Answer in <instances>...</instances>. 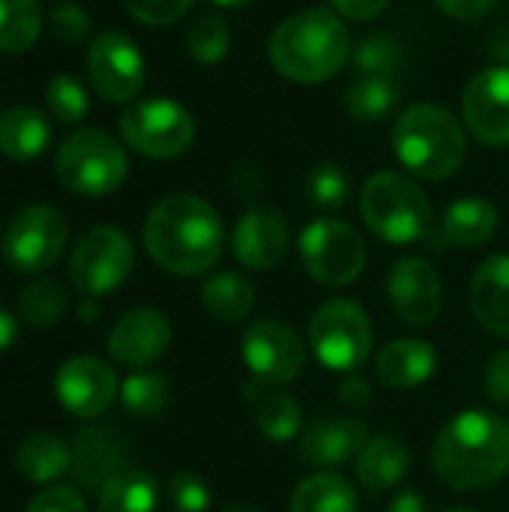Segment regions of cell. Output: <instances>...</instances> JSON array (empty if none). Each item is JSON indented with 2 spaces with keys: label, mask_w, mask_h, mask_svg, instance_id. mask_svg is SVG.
Here are the masks:
<instances>
[{
  "label": "cell",
  "mask_w": 509,
  "mask_h": 512,
  "mask_svg": "<svg viewBox=\"0 0 509 512\" xmlns=\"http://www.w3.org/2000/svg\"><path fill=\"white\" fill-rule=\"evenodd\" d=\"M195 0H123L126 12L147 24V27H165V24H174L177 18H183L189 12Z\"/></svg>",
  "instance_id": "60d3db41"
},
{
  "label": "cell",
  "mask_w": 509,
  "mask_h": 512,
  "mask_svg": "<svg viewBox=\"0 0 509 512\" xmlns=\"http://www.w3.org/2000/svg\"><path fill=\"white\" fill-rule=\"evenodd\" d=\"M444 512H480V510H471V507H450V510Z\"/></svg>",
  "instance_id": "f5cc1de1"
},
{
  "label": "cell",
  "mask_w": 509,
  "mask_h": 512,
  "mask_svg": "<svg viewBox=\"0 0 509 512\" xmlns=\"http://www.w3.org/2000/svg\"><path fill=\"white\" fill-rule=\"evenodd\" d=\"M435 3L459 21H477V18L489 15L498 0H435Z\"/></svg>",
  "instance_id": "bcb514c9"
},
{
  "label": "cell",
  "mask_w": 509,
  "mask_h": 512,
  "mask_svg": "<svg viewBox=\"0 0 509 512\" xmlns=\"http://www.w3.org/2000/svg\"><path fill=\"white\" fill-rule=\"evenodd\" d=\"M240 357L255 381L270 387H285L297 381L306 369L303 339L279 318L252 321L240 339Z\"/></svg>",
  "instance_id": "7c38bea8"
},
{
  "label": "cell",
  "mask_w": 509,
  "mask_h": 512,
  "mask_svg": "<svg viewBox=\"0 0 509 512\" xmlns=\"http://www.w3.org/2000/svg\"><path fill=\"white\" fill-rule=\"evenodd\" d=\"M69 237L66 216L51 204L21 207L3 234V261L21 276H39L57 264Z\"/></svg>",
  "instance_id": "ba28073f"
},
{
  "label": "cell",
  "mask_w": 509,
  "mask_h": 512,
  "mask_svg": "<svg viewBox=\"0 0 509 512\" xmlns=\"http://www.w3.org/2000/svg\"><path fill=\"white\" fill-rule=\"evenodd\" d=\"M369 444V429L357 417H318L300 435V462L315 471H336L360 456Z\"/></svg>",
  "instance_id": "ac0fdd59"
},
{
  "label": "cell",
  "mask_w": 509,
  "mask_h": 512,
  "mask_svg": "<svg viewBox=\"0 0 509 512\" xmlns=\"http://www.w3.org/2000/svg\"><path fill=\"white\" fill-rule=\"evenodd\" d=\"M243 399L252 405L255 426H258V432L267 441L288 444L291 438L300 435V429H303V408L282 387H270V384H261V381L249 378L243 384Z\"/></svg>",
  "instance_id": "7402d4cb"
},
{
  "label": "cell",
  "mask_w": 509,
  "mask_h": 512,
  "mask_svg": "<svg viewBox=\"0 0 509 512\" xmlns=\"http://www.w3.org/2000/svg\"><path fill=\"white\" fill-rule=\"evenodd\" d=\"M42 33L39 0H0V51L21 54Z\"/></svg>",
  "instance_id": "1f68e13d"
},
{
  "label": "cell",
  "mask_w": 509,
  "mask_h": 512,
  "mask_svg": "<svg viewBox=\"0 0 509 512\" xmlns=\"http://www.w3.org/2000/svg\"><path fill=\"white\" fill-rule=\"evenodd\" d=\"M99 315H102L99 300H96V297H84V300H81V306H78V318H81L84 324H96V321H99Z\"/></svg>",
  "instance_id": "681fc988"
},
{
  "label": "cell",
  "mask_w": 509,
  "mask_h": 512,
  "mask_svg": "<svg viewBox=\"0 0 509 512\" xmlns=\"http://www.w3.org/2000/svg\"><path fill=\"white\" fill-rule=\"evenodd\" d=\"M48 24H51L54 39L63 42V45H78V42H84L87 33H90V15H87L78 3H69V0H66V3H57V6L51 9Z\"/></svg>",
  "instance_id": "ab89813d"
},
{
  "label": "cell",
  "mask_w": 509,
  "mask_h": 512,
  "mask_svg": "<svg viewBox=\"0 0 509 512\" xmlns=\"http://www.w3.org/2000/svg\"><path fill=\"white\" fill-rule=\"evenodd\" d=\"M24 512H87L84 495L75 486H45L39 489Z\"/></svg>",
  "instance_id": "b9f144b4"
},
{
  "label": "cell",
  "mask_w": 509,
  "mask_h": 512,
  "mask_svg": "<svg viewBox=\"0 0 509 512\" xmlns=\"http://www.w3.org/2000/svg\"><path fill=\"white\" fill-rule=\"evenodd\" d=\"M54 396L72 417L96 420L114 405V399L120 396V384L108 363L90 354H78L60 363L54 375Z\"/></svg>",
  "instance_id": "5bb4252c"
},
{
  "label": "cell",
  "mask_w": 509,
  "mask_h": 512,
  "mask_svg": "<svg viewBox=\"0 0 509 512\" xmlns=\"http://www.w3.org/2000/svg\"><path fill=\"white\" fill-rule=\"evenodd\" d=\"M51 123L30 105H15L0 114V153L12 162H30L45 153Z\"/></svg>",
  "instance_id": "484cf974"
},
{
  "label": "cell",
  "mask_w": 509,
  "mask_h": 512,
  "mask_svg": "<svg viewBox=\"0 0 509 512\" xmlns=\"http://www.w3.org/2000/svg\"><path fill=\"white\" fill-rule=\"evenodd\" d=\"M15 339H18V321L6 306H0V354L9 351L15 345Z\"/></svg>",
  "instance_id": "c3c4849f"
},
{
  "label": "cell",
  "mask_w": 509,
  "mask_h": 512,
  "mask_svg": "<svg viewBox=\"0 0 509 512\" xmlns=\"http://www.w3.org/2000/svg\"><path fill=\"white\" fill-rule=\"evenodd\" d=\"M387 512H429L426 510V498L414 489H405L399 492L390 504H387Z\"/></svg>",
  "instance_id": "7dc6e473"
},
{
  "label": "cell",
  "mask_w": 509,
  "mask_h": 512,
  "mask_svg": "<svg viewBox=\"0 0 509 512\" xmlns=\"http://www.w3.org/2000/svg\"><path fill=\"white\" fill-rule=\"evenodd\" d=\"M171 339V321L159 309H132L114 321L108 354L129 369H147L171 348Z\"/></svg>",
  "instance_id": "e0dca14e"
},
{
  "label": "cell",
  "mask_w": 509,
  "mask_h": 512,
  "mask_svg": "<svg viewBox=\"0 0 509 512\" xmlns=\"http://www.w3.org/2000/svg\"><path fill=\"white\" fill-rule=\"evenodd\" d=\"M483 390L495 405L509 408V348H501L489 357L483 369Z\"/></svg>",
  "instance_id": "7bdbcfd3"
},
{
  "label": "cell",
  "mask_w": 509,
  "mask_h": 512,
  "mask_svg": "<svg viewBox=\"0 0 509 512\" xmlns=\"http://www.w3.org/2000/svg\"><path fill=\"white\" fill-rule=\"evenodd\" d=\"M225 512H264V510H258V507H252V504H234V507H228Z\"/></svg>",
  "instance_id": "816d5d0a"
},
{
  "label": "cell",
  "mask_w": 509,
  "mask_h": 512,
  "mask_svg": "<svg viewBox=\"0 0 509 512\" xmlns=\"http://www.w3.org/2000/svg\"><path fill=\"white\" fill-rule=\"evenodd\" d=\"M432 471L453 492H486L509 474V420L471 408L456 414L432 444Z\"/></svg>",
  "instance_id": "7a4b0ae2"
},
{
  "label": "cell",
  "mask_w": 509,
  "mask_h": 512,
  "mask_svg": "<svg viewBox=\"0 0 509 512\" xmlns=\"http://www.w3.org/2000/svg\"><path fill=\"white\" fill-rule=\"evenodd\" d=\"M288 243H291V231L276 207L246 210L231 234L234 258L249 270H273L285 258Z\"/></svg>",
  "instance_id": "d6986e66"
},
{
  "label": "cell",
  "mask_w": 509,
  "mask_h": 512,
  "mask_svg": "<svg viewBox=\"0 0 509 512\" xmlns=\"http://www.w3.org/2000/svg\"><path fill=\"white\" fill-rule=\"evenodd\" d=\"M462 117L480 144L509 147V66H489L468 81Z\"/></svg>",
  "instance_id": "2e32d148"
},
{
  "label": "cell",
  "mask_w": 509,
  "mask_h": 512,
  "mask_svg": "<svg viewBox=\"0 0 509 512\" xmlns=\"http://www.w3.org/2000/svg\"><path fill=\"white\" fill-rule=\"evenodd\" d=\"M15 471L36 483V486H54L66 471H72V447L51 432H33L18 441L12 453Z\"/></svg>",
  "instance_id": "d4e9b609"
},
{
  "label": "cell",
  "mask_w": 509,
  "mask_h": 512,
  "mask_svg": "<svg viewBox=\"0 0 509 512\" xmlns=\"http://www.w3.org/2000/svg\"><path fill=\"white\" fill-rule=\"evenodd\" d=\"M135 267V249L126 231L99 225L81 234L69 255V279L84 297H105L117 291Z\"/></svg>",
  "instance_id": "8fae6325"
},
{
  "label": "cell",
  "mask_w": 509,
  "mask_h": 512,
  "mask_svg": "<svg viewBox=\"0 0 509 512\" xmlns=\"http://www.w3.org/2000/svg\"><path fill=\"white\" fill-rule=\"evenodd\" d=\"M168 498L177 512H207L213 504L210 486L198 474H189V471H177L168 480Z\"/></svg>",
  "instance_id": "f35d334b"
},
{
  "label": "cell",
  "mask_w": 509,
  "mask_h": 512,
  "mask_svg": "<svg viewBox=\"0 0 509 512\" xmlns=\"http://www.w3.org/2000/svg\"><path fill=\"white\" fill-rule=\"evenodd\" d=\"M387 6H390V0H330V9L351 21H372Z\"/></svg>",
  "instance_id": "f6af8a7d"
},
{
  "label": "cell",
  "mask_w": 509,
  "mask_h": 512,
  "mask_svg": "<svg viewBox=\"0 0 509 512\" xmlns=\"http://www.w3.org/2000/svg\"><path fill=\"white\" fill-rule=\"evenodd\" d=\"M147 255L174 276H201L222 258L225 228L216 207L192 192L162 198L141 228Z\"/></svg>",
  "instance_id": "6da1fadb"
},
{
  "label": "cell",
  "mask_w": 509,
  "mask_h": 512,
  "mask_svg": "<svg viewBox=\"0 0 509 512\" xmlns=\"http://www.w3.org/2000/svg\"><path fill=\"white\" fill-rule=\"evenodd\" d=\"M186 45H189V54L210 66V63H219L228 48H231V30L225 24V18L219 15H204L201 21H195L186 33Z\"/></svg>",
  "instance_id": "74e56055"
},
{
  "label": "cell",
  "mask_w": 509,
  "mask_h": 512,
  "mask_svg": "<svg viewBox=\"0 0 509 512\" xmlns=\"http://www.w3.org/2000/svg\"><path fill=\"white\" fill-rule=\"evenodd\" d=\"M336 399H339V405H342L345 411H351V414L366 411V408L372 405V384H369L363 375L348 372V375L339 381V387H336Z\"/></svg>",
  "instance_id": "ee69618b"
},
{
  "label": "cell",
  "mask_w": 509,
  "mask_h": 512,
  "mask_svg": "<svg viewBox=\"0 0 509 512\" xmlns=\"http://www.w3.org/2000/svg\"><path fill=\"white\" fill-rule=\"evenodd\" d=\"M54 174L69 192L102 198L123 186L129 174V159L123 144L108 132L78 129L57 147Z\"/></svg>",
  "instance_id": "8992f818"
},
{
  "label": "cell",
  "mask_w": 509,
  "mask_h": 512,
  "mask_svg": "<svg viewBox=\"0 0 509 512\" xmlns=\"http://www.w3.org/2000/svg\"><path fill=\"white\" fill-rule=\"evenodd\" d=\"M120 135L147 159H177L195 141V117L174 99H144L120 117Z\"/></svg>",
  "instance_id": "30bf717a"
},
{
  "label": "cell",
  "mask_w": 509,
  "mask_h": 512,
  "mask_svg": "<svg viewBox=\"0 0 509 512\" xmlns=\"http://www.w3.org/2000/svg\"><path fill=\"white\" fill-rule=\"evenodd\" d=\"M474 318L495 336L509 339V255H492L471 279Z\"/></svg>",
  "instance_id": "603a6c76"
},
{
  "label": "cell",
  "mask_w": 509,
  "mask_h": 512,
  "mask_svg": "<svg viewBox=\"0 0 509 512\" xmlns=\"http://www.w3.org/2000/svg\"><path fill=\"white\" fill-rule=\"evenodd\" d=\"M159 483L141 468H123L99 489V512H156Z\"/></svg>",
  "instance_id": "f546056e"
},
{
  "label": "cell",
  "mask_w": 509,
  "mask_h": 512,
  "mask_svg": "<svg viewBox=\"0 0 509 512\" xmlns=\"http://www.w3.org/2000/svg\"><path fill=\"white\" fill-rule=\"evenodd\" d=\"M351 63L360 72V78H396L405 63V51L396 36L372 33L351 48Z\"/></svg>",
  "instance_id": "e575fe53"
},
{
  "label": "cell",
  "mask_w": 509,
  "mask_h": 512,
  "mask_svg": "<svg viewBox=\"0 0 509 512\" xmlns=\"http://www.w3.org/2000/svg\"><path fill=\"white\" fill-rule=\"evenodd\" d=\"M372 342L375 333H372L369 312L348 297L321 303L309 318L312 354L330 372H342V375L357 372L369 360Z\"/></svg>",
  "instance_id": "52a82bcc"
},
{
  "label": "cell",
  "mask_w": 509,
  "mask_h": 512,
  "mask_svg": "<svg viewBox=\"0 0 509 512\" xmlns=\"http://www.w3.org/2000/svg\"><path fill=\"white\" fill-rule=\"evenodd\" d=\"M201 303L204 309L222 321V324H237L243 318H249L252 306H255V288L246 276L240 273H213L204 285H201Z\"/></svg>",
  "instance_id": "f1b7e54d"
},
{
  "label": "cell",
  "mask_w": 509,
  "mask_h": 512,
  "mask_svg": "<svg viewBox=\"0 0 509 512\" xmlns=\"http://www.w3.org/2000/svg\"><path fill=\"white\" fill-rule=\"evenodd\" d=\"M498 207L489 198H459L447 207L441 219L444 243H456L465 249L483 246L498 231Z\"/></svg>",
  "instance_id": "4316f807"
},
{
  "label": "cell",
  "mask_w": 509,
  "mask_h": 512,
  "mask_svg": "<svg viewBox=\"0 0 509 512\" xmlns=\"http://www.w3.org/2000/svg\"><path fill=\"white\" fill-rule=\"evenodd\" d=\"M87 78L105 102H132L144 87V57L126 33L105 30L87 48Z\"/></svg>",
  "instance_id": "4fadbf2b"
},
{
  "label": "cell",
  "mask_w": 509,
  "mask_h": 512,
  "mask_svg": "<svg viewBox=\"0 0 509 512\" xmlns=\"http://www.w3.org/2000/svg\"><path fill=\"white\" fill-rule=\"evenodd\" d=\"M213 3H219L225 9H243V6H252L255 0H213Z\"/></svg>",
  "instance_id": "f907efd6"
},
{
  "label": "cell",
  "mask_w": 509,
  "mask_h": 512,
  "mask_svg": "<svg viewBox=\"0 0 509 512\" xmlns=\"http://www.w3.org/2000/svg\"><path fill=\"white\" fill-rule=\"evenodd\" d=\"M66 306H69V297H66L60 282L36 279L18 297V321H24L27 327L45 330V327H54L63 318Z\"/></svg>",
  "instance_id": "836d02e7"
},
{
  "label": "cell",
  "mask_w": 509,
  "mask_h": 512,
  "mask_svg": "<svg viewBox=\"0 0 509 512\" xmlns=\"http://www.w3.org/2000/svg\"><path fill=\"white\" fill-rule=\"evenodd\" d=\"M393 150L399 162L423 180H447L468 153L459 117L438 102H417L393 123Z\"/></svg>",
  "instance_id": "277c9868"
},
{
  "label": "cell",
  "mask_w": 509,
  "mask_h": 512,
  "mask_svg": "<svg viewBox=\"0 0 509 512\" xmlns=\"http://www.w3.org/2000/svg\"><path fill=\"white\" fill-rule=\"evenodd\" d=\"M360 213L366 228L384 243H414L432 234L429 195L399 171H378L363 183Z\"/></svg>",
  "instance_id": "5b68a950"
},
{
  "label": "cell",
  "mask_w": 509,
  "mask_h": 512,
  "mask_svg": "<svg viewBox=\"0 0 509 512\" xmlns=\"http://www.w3.org/2000/svg\"><path fill=\"white\" fill-rule=\"evenodd\" d=\"M351 195V177L342 165L336 162H321L318 168L309 171L306 177V198L312 207L324 210V213H333L339 207H345Z\"/></svg>",
  "instance_id": "d590c367"
},
{
  "label": "cell",
  "mask_w": 509,
  "mask_h": 512,
  "mask_svg": "<svg viewBox=\"0 0 509 512\" xmlns=\"http://www.w3.org/2000/svg\"><path fill=\"white\" fill-rule=\"evenodd\" d=\"M399 81L396 78H360L345 93V108L357 123H381L399 105Z\"/></svg>",
  "instance_id": "4dcf8cb0"
},
{
  "label": "cell",
  "mask_w": 509,
  "mask_h": 512,
  "mask_svg": "<svg viewBox=\"0 0 509 512\" xmlns=\"http://www.w3.org/2000/svg\"><path fill=\"white\" fill-rule=\"evenodd\" d=\"M351 33L327 6L303 9L276 24L270 33V63L273 69L297 84H321L333 78L351 57Z\"/></svg>",
  "instance_id": "3957f363"
},
{
  "label": "cell",
  "mask_w": 509,
  "mask_h": 512,
  "mask_svg": "<svg viewBox=\"0 0 509 512\" xmlns=\"http://www.w3.org/2000/svg\"><path fill=\"white\" fill-rule=\"evenodd\" d=\"M357 507V489L336 471H315L288 501V512H357Z\"/></svg>",
  "instance_id": "83f0119b"
},
{
  "label": "cell",
  "mask_w": 509,
  "mask_h": 512,
  "mask_svg": "<svg viewBox=\"0 0 509 512\" xmlns=\"http://www.w3.org/2000/svg\"><path fill=\"white\" fill-rule=\"evenodd\" d=\"M411 468V450L399 435H375L354 459L357 483L369 492L396 489Z\"/></svg>",
  "instance_id": "cb8c5ba5"
},
{
  "label": "cell",
  "mask_w": 509,
  "mask_h": 512,
  "mask_svg": "<svg viewBox=\"0 0 509 512\" xmlns=\"http://www.w3.org/2000/svg\"><path fill=\"white\" fill-rule=\"evenodd\" d=\"M300 261L315 282L342 288L363 273L366 243L360 231L342 219H315L300 234Z\"/></svg>",
  "instance_id": "9c48e42d"
},
{
  "label": "cell",
  "mask_w": 509,
  "mask_h": 512,
  "mask_svg": "<svg viewBox=\"0 0 509 512\" xmlns=\"http://www.w3.org/2000/svg\"><path fill=\"white\" fill-rule=\"evenodd\" d=\"M129 462L126 435L117 426H87L72 447V477L84 489H102Z\"/></svg>",
  "instance_id": "ffe728a7"
},
{
  "label": "cell",
  "mask_w": 509,
  "mask_h": 512,
  "mask_svg": "<svg viewBox=\"0 0 509 512\" xmlns=\"http://www.w3.org/2000/svg\"><path fill=\"white\" fill-rule=\"evenodd\" d=\"M387 297L405 324L411 327L435 324L444 303V282L438 267L417 255L399 258L387 273Z\"/></svg>",
  "instance_id": "9a60e30c"
},
{
  "label": "cell",
  "mask_w": 509,
  "mask_h": 512,
  "mask_svg": "<svg viewBox=\"0 0 509 512\" xmlns=\"http://www.w3.org/2000/svg\"><path fill=\"white\" fill-rule=\"evenodd\" d=\"M48 111L63 123H81L90 111V96L81 78L75 75H54L45 87Z\"/></svg>",
  "instance_id": "8d00e7d4"
},
{
  "label": "cell",
  "mask_w": 509,
  "mask_h": 512,
  "mask_svg": "<svg viewBox=\"0 0 509 512\" xmlns=\"http://www.w3.org/2000/svg\"><path fill=\"white\" fill-rule=\"evenodd\" d=\"M120 399H123V408L135 420H156L171 402V387H168L165 375L138 369L123 381Z\"/></svg>",
  "instance_id": "d6a6232c"
},
{
  "label": "cell",
  "mask_w": 509,
  "mask_h": 512,
  "mask_svg": "<svg viewBox=\"0 0 509 512\" xmlns=\"http://www.w3.org/2000/svg\"><path fill=\"white\" fill-rule=\"evenodd\" d=\"M438 369V351L426 339H396L375 357V375L387 390H414L426 384Z\"/></svg>",
  "instance_id": "44dd1931"
}]
</instances>
